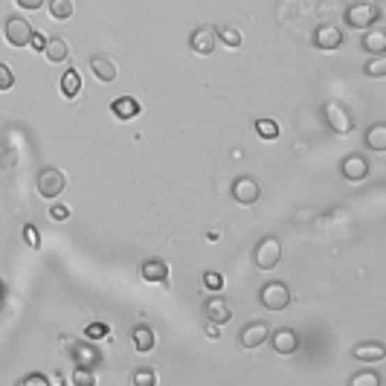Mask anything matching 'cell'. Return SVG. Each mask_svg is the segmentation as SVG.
Segmentation results:
<instances>
[{
	"label": "cell",
	"instance_id": "obj_25",
	"mask_svg": "<svg viewBox=\"0 0 386 386\" xmlns=\"http://www.w3.org/2000/svg\"><path fill=\"white\" fill-rule=\"evenodd\" d=\"M218 41H221L224 47H229V50H238L241 41H244V35H241V29H236V27H221V29H218Z\"/></svg>",
	"mask_w": 386,
	"mask_h": 386
},
{
	"label": "cell",
	"instance_id": "obj_31",
	"mask_svg": "<svg viewBox=\"0 0 386 386\" xmlns=\"http://www.w3.org/2000/svg\"><path fill=\"white\" fill-rule=\"evenodd\" d=\"M73 383L76 386H93L96 383V375L87 369V366H79V369H76V375H73Z\"/></svg>",
	"mask_w": 386,
	"mask_h": 386
},
{
	"label": "cell",
	"instance_id": "obj_32",
	"mask_svg": "<svg viewBox=\"0 0 386 386\" xmlns=\"http://www.w3.org/2000/svg\"><path fill=\"white\" fill-rule=\"evenodd\" d=\"M137 386H148V383H157L160 378H157V372H148V369H140V372H134V378H131Z\"/></svg>",
	"mask_w": 386,
	"mask_h": 386
},
{
	"label": "cell",
	"instance_id": "obj_33",
	"mask_svg": "<svg viewBox=\"0 0 386 386\" xmlns=\"http://www.w3.org/2000/svg\"><path fill=\"white\" fill-rule=\"evenodd\" d=\"M24 238H27V244L32 247V250H41V233L32 227V224H27L24 227Z\"/></svg>",
	"mask_w": 386,
	"mask_h": 386
},
{
	"label": "cell",
	"instance_id": "obj_7",
	"mask_svg": "<svg viewBox=\"0 0 386 386\" xmlns=\"http://www.w3.org/2000/svg\"><path fill=\"white\" fill-rule=\"evenodd\" d=\"M32 32L35 29L29 27V21H27V17H21V15H12L9 21H6V27H3V38H6L9 47H29Z\"/></svg>",
	"mask_w": 386,
	"mask_h": 386
},
{
	"label": "cell",
	"instance_id": "obj_29",
	"mask_svg": "<svg viewBox=\"0 0 386 386\" xmlns=\"http://www.w3.org/2000/svg\"><path fill=\"white\" fill-rule=\"evenodd\" d=\"M85 337L87 340H110V328L105 322H90L85 328Z\"/></svg>",
	"mask_w": 386,
	"mask_h": 386
},
{
	"label": "cell",
	"instance_id": "obj_5",
	"mask_svg": "<svg viewBox=\"0 0 386 386\" xmlns=\"http://www.w3.org/2000/svg\"><path fill=\"white\" fill-rule=\"evenodd\" d=\"M253 259H256L259 270H273L279 264V259H282V241L276 236L262 238L259 247H256V253H253Z\"/></svg>",
	"mask_w": 386,
	"mask_h": 386
},
{
	"label": "cell",
	"instance_id": "obj_37",
	"mask_svg": "<svg viewBox=\"0 0 386 386\" xmlns=\"http://www.w3.org/2000/svg\"><path fill=\"white\" fill-rule=\"evenodd\" d=\"M15 6L24 9V12H35V9L44 6V0H15Z\"/></svg>",
	"mask_w": 386,
	"mask_h": 386
},
{
	"label": "cell",
	"instance_id": "obj_6",
	"mask_svg": "<svg viewBox=\"0 0 386 386\" xmlns=\"http://www.w3.org/2000/svg\"><path fill=\"white\" fill-rule=\"evenodd\" d=\"M189 47H192V52H198V55H212L215 47H218V29L209 27V24L195 27L192 35H189Z\"/></svg>",
	"mask_w": 386,
	"mask_h": 386
},
{
	"label": "cell",
	"instance_id": "obj_19",
	"mask_svg": "<svg viewBox=\"0 0 386 386\" xmlns=\"http://www.w3.org/2000/svg\"><path fill=\"white\" fill-rule=\"evenodd\" d=\"M360 47H363L366 52H369V55H383V52H386V32H383V29H372V27H369V32L363 35Z\"/></svg>",
	"mask_w": 386,
	"mask_h": 386
},
{
	"label": "cell",
	"instance_id": "obj_20",
	"mask_svg": "<svg viewBox=\"0 0 386 386\" xmlns=\"http://www.w3.org/2000/svg\"><path fill=\"white\" fill-rule=\"evenodd\" d=\"M355 357L360 363H380L386 357V349H383L380 343H363V345H357V349H355Z\"/></svg>",
	"mask_w": 386,
	"mask_h": 386
},
{
	"label": "cell",
	"instance_id": "obj_24",
	"mask_svg": "<svg viewBox=\"0 0 386 386\" xmlns=\"http://www.w3.org/2000/svg\"><path fill=\"white\" fill-rule=\"evenodd\" d=\"M79 90H82L79 73H76V70H67V73L62 76V93L67 96V99H76V96H79Z\"/></svg>",
	"mask_w": 386,
	"mask_h": 386
},
{
	"label": "cell",
	"instance_id": "obj_15",
	"mask_svg": "<svg viewBox=\"0 0 386 386\" xmlns=\"http://www.w3.org/2000/svg\"><path fill=\"white\" fill-rule=\"evenodd\" d=\"M140 102L134 99V96H120V99H113L110 102V113L117 120H122V122H128V120H137L140 117Z\"/></svg>",
	"mask_w": 386,
	"mask_h": 386
},
{
	"label": "cell",
	"instance_id": "obj_35",
	"mask_svg": "<svg viewBox=\"0 0 386 386\" xmlns=\"http://www.w3.org/2000/svg\"><path fill=\"white\" fill-rule=\"evenodd\" d=\"M29 47H32L35 52H44V47H47V35H44V32H32Z\"/></svg>",
	"mask_w": 386,
	"mask_h": 386
},
{
	"label": "cell",
	"instance_id": "obj_17",
	"mask_svg": "<svg viewBox=\"0 0 386 386\" xmlns=\"http://www.w3.org/2000/svg\"><path fill=\"white\" fill-rule=\"evenodd\" d=\"M143 279L148 282V285H166V279H169V264L163 262V259H148L145 264H143Z\"/></svg>",
	"mask_w": 386,
	"mask_h": 386
},
{
	"label": "cell",
	"instance_id": "obj_34",
	"mask_svg": "<svg viewBox=\"0 0 386 386\" xmlns=\"http://www.w3.org/2000/svg\"><path fill=\"white\" fill-rule=\"evenodd\" d=\"M12 85H15V73L0 62V90H12Z\"/></svg>",
	"mask_w": 386,
	"mask_h": 386
},
{
	"label": "cell",
	"instance_id": "obj_13",
	"mask_svg": "<svg viewBox=\"0 0 386 386\" xmlns=\"http://www.w3.org/2000/svg\"><path fill=\"white\" fill-rule=\"evenodd\" d=\"M340 171H343L345 180L357 183V180H363L366 175H369V163H366V157H360V154H349V157H343Z\"/></svg>",
	"mask_w": 386,
	"mask_h": 386
},
{
	"label": "cell",
	"instance_id": "obj_36",
	"mask_svg": "<svg viewBox=\"0 0 386 386\" xmlns=\"http://www.w3.org/2000/svg\"><path fill=\"white\" fill-rule=\"evenodd\" d=\"M50 215H52L55 221H67V218H70V206H64V203H52Z\"/></svg>",
	"mask_w": 386,
	"mask_h": 386
},
{
	"label": "cell",
	"instance_id": "obj_30",
	"mask_svg": "<svg viewBox=\"0 0 386 386\" xmlns=\"http://www.w3.org/2000/svg\"><path fill=\"white\" fill-rule=\"evenodd\" d=\"M349 386H380V375L378 372H357V375H352Z\"/></svg>",
	"mask_w": 386,
	"mask_h": 386
},
{
	"label": "cell",
	"instance_id": "obj_4",
	"mask_svg": "<svg viewBox=\"0 0 386 386\" xmlns=\"http://www.w3.org/2000/svg\"><path fill=\"white\" fill-rule=\"evenodd\" d=\"M378 21H380V12L372 3H352L349 9H345V24H349L352 29H369Z\"/></svg>",
	"mask_w": 386,
	"mask_h": 386
},
{
	"label": "cell",
	"instance_id": "obj_28",
	"mask_svg": "<svg viewBox=\"0 0 386 386\" xmlns=\"http://www.w3.org/2000/svg\"><path fill=\"white\" fill-rule=\"evenodd\" d=\"M203 287L209 294H221L224 291V276L218 273V270H206V273H203Z\"/></svg>",
	"mask_w": 386,
	"mask_h": 386
},
{
	"label": "cell",
	"instance_id": "obj_2",
	"mask_svg": "<svg viewBox=\"0 0 386 386\" xmlns=\"http://www.w3.org/2000/svg\"><path fill=\"white\" fill-rule=\"evenodd\" d=\"M322 113H325V122H328V128H331L337 137H345V134H352V128H355V120H352V113L345 110V105L343 102H337V99H328L325 102V108H322Z\"/></svg>",
	"mask_w": 386,
	"mask_h": 386
},
{
	"label": "cell",
	"instance_id": "obj_8",
	"mask_svg": "<svg viewBox=\"0 0 386 386\" xmlns=\"http://www.w3.org/2000/svg\"><path fill=\"white\" fill-rule=\"evenodd\" d=\"M259 195H262V186H259L256 178H238V180L233 183V198H236V203H241V206H253V203L259 201Z\"/></svg>",
	"mask_w": 386,
	"mask_h": 386
},
{
	"label": "cell",
	"instance_id": "obj_11",
	"mask_svg": "<svg viewBox=\"0 0 386 386\" xmlns=\"http://www.w3.org/2000/svg\"><path fill=\"white\" fill-rule=\"evenodd\" d=\"M203 314H206V320L224 325V322L233 320V308H229V302H227L224 296L215 294V296H209V299L203 302Z\"/></svg>",
	"mask_w": 386,
	"mask_h": 386
},
{
	"label": "cell",
	"instance_id": "obj_14",
	"mask_svg": "<svg viewBox=\"0 0 386 386\" xmlns=\"http://www.w3.org/2000/svg\"><path fill=\"white\" fill-rule=\"evenodd\" d=\"M267 340L273 343L276 355H294L299 349V334L294 328H279V331H273V337H267Z\"/></svg>",
	"mask_w": 386,
	"mask_h": 386
},
{
	"label": "cell",
	"instance_id": "obj_39",
	"mask_svg": "<svg viewBox=\"0 0 386 386\" xmlns=\"http://www.w3.org/2000/svg\"><path fill=\"white\" fill-rule=\"evenodd\" d=\"M203 331H206V337H209V340H218V337H221V325H218V322H212V320H206Z\"/></svg>",
	"mask_w": 386,
	"mask_h": 386
},
{
	"label": "cell",
	"instance_id": "obj_12",
	"mask_svg": "<svg viewBox=\"0 0 386 386\" xmlns=\"http://www.w3.org/2000/svg\"><path fill=\"white\" fill-rule=\"evenodd\" d=\"M267 337H270V331L264 322H247L238 334V343H241V349H259Z\"/></svg>",
	"mask_w": 386,
	"mask_h": 386
},
{
	"label": "cell",
	"instance_id": "obj_40",
	"mask_svg": "<svg viewBox=\"0 0 386 386\" xmlns=\"http://www.w3.org/2000/svg\"><path fill=\"white\" fill-rule=\"evenodd\" d=\"M0 296H3V279H0Z\"/></svg>",
	"mask_w": 386,
	"mask_h": 386
},
{
	"label": "cell",
	"instance_id": "obj_22",
	"mask_svg": "<svg viewBox=\"0 0 386 386\" xmlns=\"http://www.w3.org/2000/svg\"><path fill=\"white\" fill-rule=\"evenodd\" d=\"M366 148H372L378 154L386 151V125L383 122H375L369 131H366Z\"/></svg>",
	"mask_w": 386,
	"mask_h": 386
},
{
	"label": "cell",
	"instance_id": "obj_38",
	"mask_svg": "<svg viewBox=\"0 0 386 386\" xmlns=\"http://www.w3.org/2000/svg\"><path fill=\"white\" fill-rule=\"evenodd\" d=\"M21 386H50V380L44 375H27L21 378Z\"/></svg>",
	"mask_w": 386,
	"mask_h": 386
},
{
	"label": "cell",
	"instance_id": "obj_16",
	"mask_svg": "<svg viewBox=\"0 0 386 386\" xmlns=\"http://www.w3.org/2000/svg\"><path fill=\"white\" fill-rule=\"evenodd\" d=\"M44 55H47V62L50 64H62L70 59V44H67V38L62 35H47V47H44Z\"/></svg>",
	"mask_w": 386,
	"mask_h": 386
},
{
	"label": "cell",
	"instance_id": "obj_9",
	"mask_svg": "<svg viewBox=\"0 0 386 386\" xmlns=\"http://www.w3.org/2000/svg\"><path fill=\"white\" fill-rule=\"evenodd\" d=\"M314 44H317L320 50H325V52L340 50V47H343V29L334 27V24H322V27H317V32H314Z\"/></svg>",
	"mask_w": 386,
	"mask_h": 386
},
{
	"label": "cell",
	"instance_id": "obj_3",
	"mask_svg": "<svg viewBox=\"0 0 386 386\" xmlns=\"http://www.w3.org/2000/svg\"><path fill=\"white\" fill-rule=\"evenodd\" d=\"M259 299H262V305L267 308V311H285V308L291 305V291H287L285 282H267L262 287Z\"/></svg>",
	"mask_w": 386,
	"mask_h": 386
},
{
	"label": "cell",
	"instance_id": "obj_23",
	"mask_svg": "<svg viewBox=\"0 0 386 386\" xmlns=\"http://www.w3.org/2000/svg\"><path fill=\"white\" fill-rule=\"evenodd\" d=\"M50 17L52 21H70L76 6H73V0H50Z\"/></svg>",
	"mask_w": 386,
	"mask_h": 386
},
{
	"label": "cell",
	"instance_id": "obj_10",
	"mask_svg": "<svg viewBox=\"0 0 386 386\" xmlns=\"http://www.w3.org/2000/svg\"><path fill=\"white\" fill-rule=\"evenodd\" d=\"M90 70H93V76L99 82H105V85H110L113 79H117V62L110 59V55H105V52H96V55H90Z\"/></svg>",
	"mask_w": 386,
	"mask_h": 386
},
{
	"label": "cell",
	"instance_id": "obj_1",
	"mask_svg": "<svg viewBox=\"0 0 386 386\" xmlns=\"http://www.w3.org/2000/svg\"><path fill=\"white\" fill-rule=\"evenodd\" d=\"M35 186H38V195H41V198L55 201V198H62V192L67 189V175L62 169L47 166V169L38 171V183Z\"/></svg>",
	"mask_w": 386,
	"mask_h": 386
},
{
	"label": "cell",
	"instance_id": "obj_21",
	"mask_svg": "<svg viewBox=\"0 0 386 386\" xmlns=\"http://www.w3.org/2000/svg\"><path fill=\"white\" fill-rule=\"evenodd\" d=\"M73 357H76V363H79V366H87V369L102 360L99 349H96V345H90V343H79V345H76V349H73Z\"/></svg>",
	"mask_w": 386,
	"mask_h": 386
},
{
	"label": "cell",
	"instance_id": "obj_27",
	"mask_svg": "<svg viewBox=\"0 0 386 386\" xmlns=\"http://www.w3.org/2000/svg\"><path fill=\"white\" fill-rule=\"evenodd\" d=\"M256 134L262 140H279V125L273 120H256Z\"/></svg>",
	"mask_w": 386,
	"mask_h": 386
},
{
	"label": "cell",
	"instance_id": "obj_26",
	"mask_svg": "<svg viewBox=\"0 0 386 386\" xmlns=\"http://www.w3.org/2000/svg\"><path fill=\"white\" fill-rule=\"evenodd\" d=\"M363 73L369 76V79H383V76H386V62H383V55H372V59L366 62Z\"/></svg>",
	"mask_w": 386,
	"mask_h": 386
},
{
	"label": "cell",
	"instance_id": "obj_18",
	"mask_svg": "<svg viewBox=\"0 0 386 386\" xmlns=\"http://www.w3.org/2000/svg\"><path fill=\"white\" fill-rule=\"evenodd\" d=\"M131 340H134V349H137L140 355L154 352V345H157V334H154V328H148V325H137V328H134Z\"/></svg>",
	"mask_w": 386,
	"mask_h": 386
}]
</instances>
